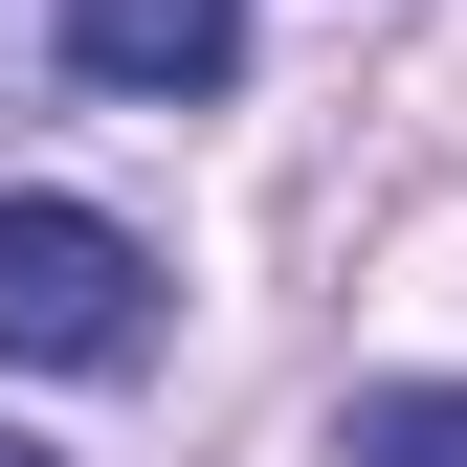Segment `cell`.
I'll use <instances>...</instances> for the list:
<instances>
[{
    "instance_id": "1",
    "label": "cell",
    "mask_w": 467,
    "mask_h": 467,
    "mask_svg": "<svg viewBox=\"0 0 467 467\" xmlns=\"http://www.w3.org/2000/svg\"><path fill=\"white\" fill-rule=\"evenodd\" d=\"M0 357L23 379H134L156 357V245L111 201H0Z\"/></svg>"
},
{
    "instance_id": "2",
    "label": "cell",
    "mask_w": 467,
    "mask_h": 467,
    "mask_svg": "<svg viewBox=\"0 0 467 467\" xmlns=\"http://www.w3.org/2000/svg\"><path fill=\"white\" fill-rule=\"evenodd\" d=\"M45 45H67L89 89H134V111L245 89V0H45Z\"/></svg>"
},
{
    "instance_id": "3",
    "label": "cell",
    "mask_w": 467,
    "mask_h": 467,
    "mask_svg": "<svg viewBox=\"0 0 467 467\" xmlns=\"http://www.w3.org/2000/svg\"><path fill=\"white\" fill-rule=\"evenodd\" d=\"M334 467H467V379H379L334 423Z\"/></svg>"
},
{
    "instance_id": "4",
    "label": "cell",
    "mask_w": 467,
    "mask_h": 467,
    "mask_svg": "<svg viewBox=\"0 0 467 467\" xmlns=\"http://www.w3.org/2000/svg\"><path fill=\"white\" fill-rule=\"evenodd\" d=\"M0 467H45V445H0Z\"/></svg>"
}]
</instances>
